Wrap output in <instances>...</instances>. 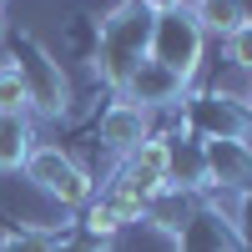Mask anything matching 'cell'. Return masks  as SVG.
<instances>
[{"label": "cell", "instance_id": "6da1fadb", "mask_svg": "<svg viewBox=\"0 0 252 252\" xmlns=\"http://www.w3.org/2000/svg\"><path fill=\"white\" fill-rule=\"evenodd\" d=\"M146 40H152V10L141 0H126L111 15H101V46H96V71L121 91L136 61H146Z\"/></svg>", "mask_w": 252, "mask_h": 252}, {"label": "cell", "instance_id": "7a4b0ae2", "mask_svg": "<svg viewBox=\"0 0 252 252\" xmlns=\"http://www.w3.org/2000/svg\"><path fill=\"white\" fill-rule=\"evenodd\" d=\"M202 51H207V35L192 20V10H166V15H152V40H146V56L166 66L172 76H182V86H192L197 71H202Z\"/></svg>", "mask_w": 252, "mask_h": 252}, {"label": "cell", "instance_id": "3957f363", "mask_svg": "<svg viewBox=\"0 0 252 252\" xmlns=\"http://www.w3.org/2000/svg\"><path fill=\"white\" fill-rule=\"evenodd\" d=\"M15 76H20V86H26V106L35 111H46V116H61L66 111V101H71V86H66V71H61V61L40 46L35 35H20L15 40Z\"/></svg>", "mask_w": 252, "mask_h": 252}, {"label": "cell", "instance_id": "277c9868", "mask_svg": "<svg viewBox=\"0 0 252 252\" xmlns=\"http://www.w3.org/2000/svg\"><path fill=\"white\" fill-rule=\"evenodd\" d=\"M182 131H192L197 141H247L252 131V111L242 101H227L222 91L207 96H182Z\"/></svg>", "mask_w": 252, "mask_h": 252}, {"label": "cell", "instance_id": "5b68a950", "mask_svg": "<svg viewBox=\"0 0 252 252\" xmlns=\"http://www.w3.org/2000/svg\"><path fill=\"white\" fill-rule=\"evenodd\" d=\"M26 177H31L46 197H56L61 207H86V202H91V177L81 172L61 146H31Z\"/></svg>", "mask_w": 252, "mask_h": 252}, {"label": "cell", "instance_id": "8992f818", "mask_svg": "<svg viewBox=\"0 0 252 252\" xmlns=\"http://www.w3.org/2000/svg\"><path fill=\"white\" fill-rule=\"evenodd\" d=\"M121 96L152 116V106H182L187 86H182V76H172L166 66H157V61L146 56V61H136V66H131V76L121 81Z\"/></svg>", "mask_w": 252, "mask_h": 252}, {"label": "cell", "instance_id": "52a82bcc", "mask_svg": "<svg viewBox=\"0 0 252 252\" xmlns=\"http://www.w3.org/2000/svg\"><path fill=\"white\" fill-rule=\"evenodd\" d=\"M96 131H101V141L111 146V152H136V146L152 136V116H146L141 106H131V101H111L106 111H101V121H96Z\"/></svg>", "mask_w": 252, "mask_h": 252}, {"label": "cell", "instance_id": "ba28073f", "mask_svg": "<svg viewBox=\"0 0 252 252\" xmlns=\"http://www.w3.org/2000/svg\"><path fill=\"white\" fill-rule=\"evenodd\" d=\"M207 182L217 187H247L252 182V146L247 141H202Z\"/></svg>", "mask_w": 252, "mask_h": 252}, {"label": "cell", "instance_id": "9c48e42d", "mask_svg": "<svg viewBox=\"0 0 252 252\" xmlns=\"http://www.w3.org/2000/svg\"><path fill=\"white\" fill-rule=\"evenodd\" d=\"M31 116L26 111H0V172H20L31 157Z\"/></svg>", "mask_w": 252, "mask_h": 252}, {"label": "cell", "instance_id": "30bf717a", "mask_svg": "<svg viewBox=\"0 0 252 252\" xmlns=\"http://www.w3.org/2000/svg\"><path fill=\"white\" fill-rule=\"evenodd\" d=\"M192 10V20L202 26V35H232V31H242L247 26V5L242 0H197V5H187Z\"/></svg>", "mask_w": 252, "mask_h": 252}, {"label": "cell", "instance_id": "8fae6325", "mask_svg": "<svg viewBox=\"0 0 252 252\" xmlns=\"http://www.w3.org/2000/svg\"><path fill=\"white\" fill-rule=\"evenodd\" d=\"M177 237H182V252H237L232 232H227L222 217H212V212H197Z\"/></svg>", "mask_w": 252, "mask_h": 252}, {"label": "cell", "instance_id": "7c38bea8", "mask_svg": "<svg viewBox=\"0 0 252 252\" xmlns=\"http://www.w3.org/2000/svg\"><path fill=\"white\" fill-rule=\"evenodd\" d=\"M126 166H136V172H146V177L166 182V166H172V141H166V136H146L136 152L126 157Z\"/></svg>", "mask_w": 252, "mask_h": 252}, {"label": "cell", "instance_id": "4fadbf2b", "mask_svg": "<svg viewBox=\"0 0 252 252\" xmlns=\"http://www.w3.org/2000/svg\"><path fill=\"white\" fill-rule=\"evenodd\" d=\"M0 111H26V86H20L15 66H0Z\"/></svg>", "mask_w": 252, "mask_h": 252}, {"label": "cell", "instance_id": "5bb4252c", "mask_svg": "<svg viewBox=\"0 0 252 252\" xmlns=\"http://www.w3.org/2000/svg\"><path fill=\"white\" fill-rule=\"evenodd\" d=\"M0 252H56V237L51 232H10L0 242Z\"/></svg>", "mask_w": 252, "mask_h": 252}, {"label": "cell", "instance_id": "9a60e30c", "mask_svg": "<svg viewBox=\"0 0 252 252\" xmlns=\"http://www.w3.org/2000/svg\"><path fill=\"white\" fill-rule=\"evenodd\" d=\"M227 61H232L237 71H252V20H247L242 31L227 35Z\"/></svg>", "mask_w": 252, "mask_h": 252}, {"label": "cell", "instance_id": "2e32d148", "mask_svg": "<svg viewBox=\"0 0 252 252\" xmlns=\"http://www.w3.org/2000/svg\"><path fill=\"white\" fill-rule=\"evenodd\" d=\"M152 15H166V10H182V0H141Z\"/></svg>", "mask_w": 252, "mask_h": 252}, {"label": "cell", "instance_id": "e0dca14e", "mask_svg": "<svg viewBox=\"0 0 252 252\" xmlns=\"http://www.w3.org/2000/svg\"><path fill=\"white\" fill-rule=\"evenodd\" d=\"M242 101H247V111H252V71H247V91H242Z\"/></svg>", "mask_w": 252, "mask_h": 252}, {"label": "cell", "instance_id": "ac0fdd59", "mask_svg": "<svg viewBox=\"0 0 252 252\" xmlns=\"http://www.w3.org/2000/svg\"><path fill=\"white\" fill-rule=\"evenodd\" d=\"M0 35H5V10H0Z\"/></svg>", "mask_w": 252, "mask_h": 252}, {"label": "cell", "instance_id": "d6986e66", "mask_svg": "<svg viewBox=\"0 0 252 252\" xmlns=\"http://www.w3.org/2000/svg\"><path fill=\"white\" fill-rule=\"evenodd\" d=\"M182 5H197V0H182Z\"/></svg>", "mask_w": 252, "mask_h": 252}, {"label": "cell", "instance_id": "ffe728a7", "mask_svg": "<svg viewBox=\"0 0 252 252\" xmlns=\"http://www.w3.org/2000/svg\"><path fill=\"white\" fill-rule=\"evenodd\" d=\"M247 20H252V10H247Z\"/></svg>", "mask_w": 252, "mask_h": 252}]
</instances>
